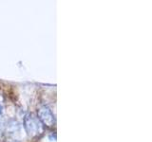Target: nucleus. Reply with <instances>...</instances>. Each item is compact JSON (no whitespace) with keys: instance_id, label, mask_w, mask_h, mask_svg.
Listing matches in <instances>:
<instances>
[{"instance_id":"f257e3e1","label":"nucleus","mask_w":152,"mask_h":142,"mask_svg":"<svg viewBox=\"0 0 152 142\" xmlns=\"http://www.w3.org/2000/svg\"><path fill=\"white\" fill-rule=\"evenodd\" d=\"M25 126L28 134L31 136H35L41 134L42 132V125L35 117L32 115L28 116L25 120Z\"/></svg>"},{"instance_id":"f03ea898","label":"nucleus","mask_w":152,"mask_h":142,"mask_svg":"<svg viewBox=\"0 0 152 142\" xmlns=\"http://www.w3.org/2000/svg\"><path fill=\"white\" fill-rule=\"evenodd\" d=\"M38 116H39V118L45 125L49 126V127L53 126L54 117L52 115L51 111L50 110V108H48L46 106L41 107L39 109V111H38Z\"/></svg>"},{"instance_id":"7ed1b4c3","label":"nucleus","mask_w":152,"mask_h":142,"mask_svg":"<svg viewBox=\"0 0 152 142\" xmlns=\"http://www.w3.org/2000/svg\"><path fill=\"white\" fill-rule=\"evenodd\" d=\"M1 112H2V107L0 106V113H1Z\"/></svg>"}]
</instances>
